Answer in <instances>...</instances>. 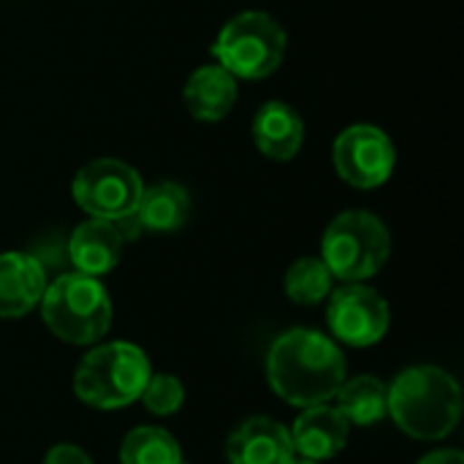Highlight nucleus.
I'll return each instance as SVG.
<instances>
[{
	"label": "nucleus",
	"mask_w": 464,
	"mask_h": 464,
	"mask_svg": "<svg viewBox=\"0 0 464 464\" xmlns=\"http://www.w3.org/2000/svg\"><path fill=\"white\" fill-rule=\"evenodd\" d=\"M345 378L348 364L340 345L315 329L283 332L266 351V381L272 392L294 408L334 400Z\"/></svg>",
	"instance_id": "f257e3e1"
},
{
	"label": "nucleus",
	"mask_w": 464,
	"mask_h": 464,
	"mask_svg": "<svg viewBox=\"0 0 464 464\" xmlns=\"http://www.w3.org/2000/svg\"><path fill=\"white\" fill-rule=\"evenodd\" d=\"M389 416L413 440H443L462 419V389L440 367H408L389 386Z\"/></svg>",
	"instance_id": "f03ea898"
},
{
	"label": "nucleus",
	"mask_w": 464,
	"mask_h": 464,
	"mask_svg": "<svg viewBox=\"0 0 464 464\" xmlns=\"http://www.w3.org/2000/svg\"><path fill=\"white\" fill-rule=\"evenodd\" d=\"M152 375L147 353L125 340L95 345L73 372V394L95 411H120L139 402Z\"/></svg>",
	"instance_id": "7ed1b4c3"
},
{
	"label": "nucleus",
	"mask_w": 464,
	"mask_h": 464,
	"mask_svg": "<svg viewBox=\"0 0 464 464\" xmlns=\"http://www.w3.org/2000/svg\"><path fill=\"white\" fill-rule=\"evenodd\" d=\"M38 304L46 329L68 345H95L111 326V299L103 283L82 272L46 283Z\"/></svg>",
	"instance_id": "20e7f679"
},
{
	"label": "nucleus",
	"mask_w": 464,
	"mask_h": 464,
	"mask_svg": "<svg viewBox=\"0 0 464 464\" xmlns=\"http://www.w3.org/2000/svg\"><path fill=\"white\" fill-rule=\"evenodd\" d=\"M392 253V234L386 223L367 209L340 212L324 231L321 261L334 280L364 283L375 277Z\"/></svg>",
	"instance_id": "39448f33"
},
{
	"label": "nucleus",
	"mask_w": 464,
	"mask_h": 464,
	"mask_svg": "<svg viewBox=\"0 0 464 464\" xmlns=\"http://www.w3.org/2000/svg\"><path fill=\"white\" fill-rule=\"evenodd\" d=\"M285 46L288 35L275 16L264 11H242L220 27L212 44V57L237 79H264L280 68Z\"/></svg>",
	"instance_id": "423d86ee"
},
{
	"label": "nucleus",
	"mask_w": 464,
	"mask_h": 464,
	"mask_svg": "<svg viewBox=\"0 0 464 464\" xmlns=\"http://www.w3.org/2000/svg\"><path fill=\"white\" fill-rule=\"evenodd\" d=\"M144 182L133 166L117 158H98L79 169L71 193L82 212L98 220H122L136 212Z\"/></svg>",
	"instance_id": "0eeeda50"
},
{
	"label": "nucleus",
	"mask_w": 464,
	"mask_h": 464,
	"mask_svg": "<svg viewBox=\"0 0 464 464\" xmlns=\"http://www.w3.org/2000/svg\"><path fill=\"white\" fill-rule=\"evenodd\" d=\"M326 324L334 343L351 348L378 345L392 324L389 302L364 283H345L326 296Z\"/></svg>",
	"instance_id": "6e6552de"
},
{
	"label": "nucleus",
	"mask_w": 464,
	"mask_h": 464,
	"mask_svg": "<svg viewBox=\"0 0 464 464\" xmlns=\"http://www.w3.org/2000/svg\"><path fill=\"white\" fill-rule=\"evenodd\" d=\"M332 160L337 174L362 190L381 188L394 166H397V150L394 141L381 130L378 125H351L345 128L332 147Z\"/></svg>",
	"instance_id": "1a4fd4ad"
},
{
	"label": "nucleus",
	"mask_w": 464,
	"mask_h": 464,
	"mask_svg": "<svg viewBox=\"0 0 464 464\" xmlns=\"http://www.w3.org/2000/svg\"><path fill=\"white\" fill-rule=\"evenodd\" d=\"M294 454L288 427L269 416L245 419L226 440L228 464H288Z\"/></svg>",
	"instance_id": "9d476101"
},
{
	"label": "nucleus",
	"mask_w": 464,
	"mask_h": 464,
	"mask_svg": "<svg viewBox=\"0 0 464 464\" xmlns=\"http://www.w3.org/2000/svg\"><path fill=\"white\" fill-rule=\"evenodd\" d=\"M288 432L294 440V451L299 457L326 462V459H334L348 446L351 424L337 411V405L321 402L313 408H302V416L294 421Z\"/></svg>",
	"instance_id": "9b49d317"
},
{
	"label": "nucleus",
	"mask_w": 464,
	"mask_h": 464,
	"mask_svg": "<svg viewBox=\"0 0 464 464\" xmlns=\"http://www.w3.org/2000/svg\"><path fill=\"white\" fill-rule=\"evenodd\" d=\"M46 269L30 253H0V318H22L38 307Z\"/></svg>",
	"instance_id": "f8f14e48"
},
{
	"label": "nucleus",
	"mask_w": 464,
	"mask_h": 464,
	"mask_svg": "<svg viewBox=\"0 0 464 464\" xmlns=\"http://www.w3.org/2000/svg\"><path fill=\"white\" fill-rule=\"evenodd\" d=\"M125 237L120 234L117 223L90 218L73 228L68 239V258L76 272L90 277H103L111 272L122 258Z\"/></svg>",
	"instance_id": "ddd939ff"
},
{
	"label": "nucleus",
	"mask_w": 464,
	"mask_h": 464,
	"mask_svg": "<svg viewBox=\"0 0 464 464\" xmlns=\"http://www.w3.org/2000/svg\"><path fill=\"white\" fill-rule=\"evenodd\" d=\"M253 141L269 160H291L304 141V122L291 103L269 101L253 117Z\"/></svg>",
	"instance_id": "4468645a"
},
{
	"label": "nucleus",
	"mask_w": 464,
	"mask_h": 464,
	"mask_svg": "<svg viewBox=\"0 0 464 464\" xmlns=\"http://www.w3.org/2000/svg\"><path fill=\"white\" fill-rule=\"evenodd\" d=\"M237 95H239L237 76H231L218 63H207V65L196 68L182 87V101H185L188 111L201 122L223 120L234 109Z\"/></svg>",
	"instance_id": "2eb2a0df"
},
{
	"label": "nucleus",
	"mask_w": 464,
	"mask_h": 464,
	"mask_svg": "<svg viewBox=\"0 0 464 464\" xmlns=\"http://www.w3.org/2000/svg\"><path fill=\"white\" fill-rule=\"evenodd\" d=\"M190 215V196L177 182H155L141 190L139 207L133 218L139 220L141 231L152 234H171L188 223Z\"/></svg>",
	"instance_id": "dca6fc26"
},
{
	"label": "nucleus",
	"mask_w": 464,
	"mask_h": 464,
	"mask_svg": "<svg viewBox=\"0 0 464 464\" xmlns=\"http://www.w3.org/2000/svg\"><path fill=\"white\" fill-rule=\"evenodd\" d=\"M334 397L337 411L351 427H372L389 416V386L375 375L345 378Z\"/></svg>",
	"instance_id": "f3484780"
},
{
	"label": "nucleus",
	"mask_w": 464,
	"mask_h": 464,
	"mask_svg": "<svg viewBox=\"0 0 464 464\" xmlns=\"http://www.w3.org/2000/svg\"><path fill=\"white\" fill-rule=\"evenodd\" d=\"M182 449L177 438L160 427H136L120 446V464H179Z\"/></svg>",
	"instance_id": "a211bd4d"
},
{
	"label": "nucleus",
	"mask_w": 464,
	"mask_h": 464,
	"mask_svg": "<svg viewBox=\"0 0 464 464\" xmlns=\"http://www.w3.org/2000/svg\"><path fill=\"white\" fill-rule=\"evenodd\" d=\"M283 288L291 302H296L302 307H313V304L326 302V296L334 288V277L321 258L304 256L288 266V272L283 277Z\"/></svg>",
	"instance_id": "6ab92c4d"
},
{
	"label": "nucleus",
	"mask_w": 464,
	"mask_h": 464,
	"mask_svg": "<svg viewBox=\"0 0 464 464\" xmlns=\"http://www.w3.org/2000/svg\"><path fill=\"white\" fill-rule=\"evenodd\" d=\"M139 400L152 416H174L185 405V386L177 375L158 372V375H150Z\"/></svg>",
	"instance_id": "aec40b11"
},
{
	"label": "nucleus",
	"mask_w": 464,
	"mask_h": 464,
	"mask_svg": "<svg viewBox=\"0 0 464 464\" xmlns=\"http://www.w3.org/2000/svg\"><path fill=\"white\" fill-rule=\"evenodd\" d=\"M41 464H92V459L87 457V451H82L79 446L73 443H60V446H52L44 457Z\"/></svg>",
	"instance_id": "412c9836"
},
{
	"label": "nucleus",
	"mask_w": 464,
	"mask_h": 464,
	"mask_svg": "<svg viewBox=\"0 0 464 464\" xmlns=\"http://www.w3.org/2000/svg\"><path fill=\"white\" fill-rule=\"evenodd\" d=\"M416 464H464V454L459 449H435Z\"/></svg>",
	"instance_id": "4be33fe9"
},
{
	"label": "nucleus",
	"mask_w": 464,
	"mask_h": 464,
	"mask_svg": "<svg viewBox=\"0 0 464 464\" xmlns=\"http://www.w3.org/2000/svg\"><path fill=\"white\" fill-rule=\"evenodd\" d=\"M288 464H321V462H315V459H307V457H299V454H294L291 457V462Z\"/></svg>",
	"instance_id": "5701e85b"
},
{
	"label": "nucleus",
	"mask_w": 464,
	"mask_h": 464,
	"mask_svg": "<svg viewBox=\"0 0 464 464\" xmlns=\"http://www.w3.org/2000/svg\"><path fill=\"white\" fill-rule=\"evenodd\" d=\"M179 464H190V462H185V459H182V462H179Z\"/></svg>",
	"instance_id": "b1692460"
}]
</instances>
